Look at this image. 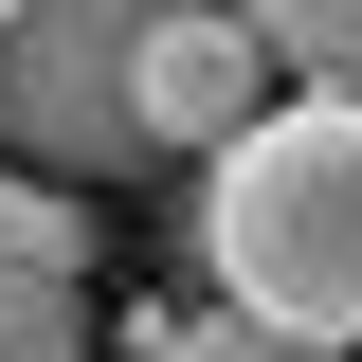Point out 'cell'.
<instances>
[{
    "instance_id": "1",
    "label": "cell",
    "mask_w": 362,
    "mask_h": 362,
    "mask_svg": "<svg viewBox=\"0 0 362 362\" xmlns=\"http://www.w3.org/2000/svg\"><path fill=\"white\" fill-rule=\"evenodd\" d=\"M199 272L254 326L362 344V90H290L199 163Z\"/></svg>"
},
{
    "instance_id": "2",
    "label": "cell",
    "mask_w": 362,
    "mask_h": 362,
    "mask_svg": "<svg viewBox=\"0 0 362 362\" xmlns=\"http://www.w3.org/2000/svg\"><path fill=\"white\" fill-rule=\"evenodd\" d=\"M145 18L163 0H18L0 18V163L37 181L145 163Z\"/></svg>"
},
{
    "instance_id": "3",
    "label": "cell",
    "mask_w": 362,
    "mask_h": 362,
    "mask_svg": "<svg viewBox=\"0 0 362 362\" xmlns=\"http://www.w3.org/2000/svg\"><path fill=\"white\" fill-rule=\"evenodd\" d=\"M254 109H272V37L235 0H163V18H145V145H199V163H218Z\"/></svg>"
},
{
    "instance_id": "4",
    "label": "cell",
    "mask_w": 362,
    "mask_h": 362,
    "mask_svg": "<svg viewBox=\"0 0 362 362\" xmlns=\"http://www.w3.org/2000/svg\"><path fill=\"white\" fill-rule=\"evenodd\" d=\"M0 362H90V218L37 163H0Z\"/></svg>"
},
{
    "instance_id": "5",
    "label": "cell",
    "mask_w": 362,
    "mask_h": 362,
    "mask_svg": "<svg viewBox=\"0 0 362 362\" xmlns=\"http://www.w3.org/2000/svg\"><path fill=\"white\" fill-rule=\"evenodd\" d=\"M272 37V73H308V90H362V0H235Z\"/></svg>"
},
{
    "instance_id": "6",
    "label": "cell",
    "mask_w": 362,
    "mask_h": 362,
    "mask_svg": "<svg viewBox=\"0 0 362 362\" xmlns=\"http://www.w3.org/2000/svg\"><path fill=\"white\" fill-rule=\"evenodd\" d=\"M145 362H344L308 326H254V308H199V326H145Z\"/></svg>"
},
{
    "instance_id": "7",
    "label": "cell",
    "mask_w": 362,
    "mask_h": 362,
    "mask_svg": "<svg viewBox=\"0 0 362 362\" xmlns=\"http://www.w3.org/2000/svg\"><path fill=\"white\" fill-rule=\"evenodd\" d=\"M0 18H18V0H0Z\"/></svg>"
}]
</instances>
